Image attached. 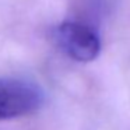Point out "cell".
I'll return each instance as SVG.
<instances>
[{
	"instance_id": "1",
	"label": "cell",
	"mask_w": 130,
	"mask_h": 130,
	"mask_svg": "<svg viewBox=\"0 0 130 130\" xmlns=\"http://www.w3.org/2000/svg\"><path fill=\"white\" fill-rule=\"evenodd\" d=\"M43 104V91L35 83L0 77V122L37 112Z\"/></svg>"
},
{
	"instance_id": "2",
	"label": "cell",
	"mask_w": 130,
	"mask_h": 130,
	"mask_svg": "<svg viewBox=\"0 0 130 130\" xmlns=\"http://www.w3.org/2000/svg\"><path fill=\"white\" fill-rule=\"evenodd\" d=\"M53 38L57 46L76 62H92L101 53L98 32L81 21H63L53 29Z\"/></svg>"
}]
</instances>
